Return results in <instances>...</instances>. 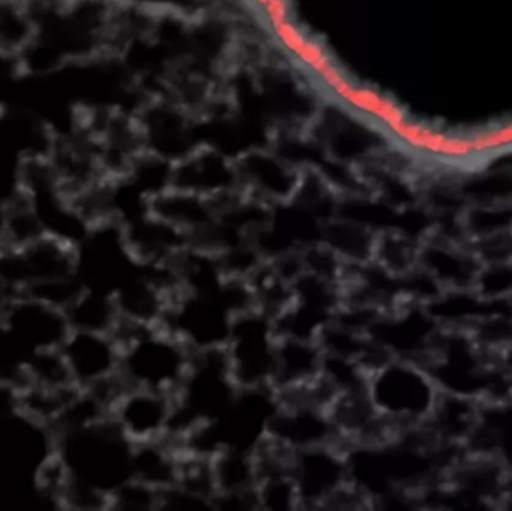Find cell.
Returning <instances> with one entry per match:
<instances>
[{"label": "cell", "mask_w": 512, "mask_h": 511, "mask_svg": "<svg viewBox=\"0 0 512 511\" xmlns=\"http://www.w3.org/2000/svg\"><path fill=\"white\" fill-rule=\"evenodd\" d=\"M0 323L29 353L60 348L71 333L65 311L27 294L12 297Z\"/></svg>", "instance_id": "obj_4"}, {"label": "cell", "mask_w": 512, "mask_h": 511, "mask_svg": "<svg viewBox=\"0 0 512 511\" xmlns=\"http://www.w3.org/2000/svg\"><path fill=\"white\" fill-rule=\"evenodd\" d=\"M6 248L20 249L44 236L45 228L35 203L24 192L15 191L6 198Z\"/></svg>", "instance_id": "obj_8"}, {"label": "cell", "mask_w": 512, "mask_h": 511, "mask_svg": "<svg viewBox=\"0 0 512 511\" xmlns=\"http://www.w3.org/2000/svg\"><path fill=\"white\" fill-rule=\"evenodd\" d=\"M174 416L176 395L126 387L111 407L110 422L129 446H147L165 437Z\"/></svg>", "instance_id": "obj_3"}, {"label": "cell", "mask_w": 512, "mask_h": 511, "mask_svg": "<svg viewBox=\"0 0 512 511\" xmlns=\"http://www.w3.org/2000/svg\"><path fill=\"white\" fill-rule=\"evenodd\" d=\"M78 390L80 387L77 386L69 389H45L24 384L20 387V416L51 431Z\"/></svg>", "instance_id": "obj_7"}, {"label": "cell", "mask_w": 512, "mask_h": 511, "mask_svg": "<svg viewBox=\"0 0 512 511\" xmlns=\"http://www.w3.org/2000/svg\"><path fill=\"white\" fill-rule=\"evenodd\" d=\"M20 414V387L0 381V422Z\"/></svg>", "instance_id": "obj_12"}, {"label": "cell", "mask_w": 512, "mask_h": 511, "mask_svg": "<svg viewBox=\"0 0 512 511\" xmlns=\"http://www.w3.org/2000/svg\"><path fill=\"white\" fill-rule=\"evenodd\" d=\"M78 276V246L45 233L20 249L0 252V285L21 294L41 282Z\"/></svg>", "instance_id": "obj_2"}, {"label": "cell", "mask_w": 512, "mask_h": 511, "mask_svg": "<svg viewBox=\"0 0 512 511\" xmlns=\"http://www.w3.org/2000/svg\"><path fill=\"white\" fill-rule=\"evenodd\" d=\"M71 330L111 333L119 321L113 294L84 287L74 302L65 309Z\"/></svg>", "instance_id": "obj_6"}, {"label": "cell", "mask_w": 512, "mask_h": 511, "mask_svg": "<svg viewBox=\"0 0 512 511\" xmlns=\"http://www.w3.org/2000/svg\"><path fill=\"white\" fill-rule=\"evenodd\" d=\"M84 284L81 282L80 276L75 278L56 279V281L41 282V284L32 285L27 288L24 293L27 296L35 297L41 302L48 303V305L56 306V308L65 311L75 297L81 293Z\"/></svg>", "instance_id": "obj_11"}, {"label": "cell", "mask_w": 512, "mask_h": 511, "mask_svg": "<svg viewBox=\"0 0 512 511\" xmlns=\"http://www.w3.org/2000/svg\"><path fill=\"white\" fill-rule=\"evenodd\" d=\"M29 351L0 323V381L21 387Z\"/></svg>", "instance_id": "obj_10"}, {"label": "cell", "mask_w": 512, "mask_h": 511, "mask_svg": "<svg viewBox=\"0 0 512 511\" xmlns=\"http://www.w3.org/2000/svg\"><path fill=\"white\" fill-rule=\"evenodd\" d=\"M364 390L376 416L391 422H420L433 413L438 401L432 378L406 362L376 366L364 380Z\"/></svg>", "instance_id": "obj_1"}, {"label": "cell", "mask_w": 512, "mask_h": 511, "mask_svg": "<svg viewBox=\"0 0 512 511\" xmlns=\"http://www.w3.org/2000/svg\"><path fill=\"white\" fill-rule=\"evenodd\" d=\"M24 384L45 389H69L77 386L60 348L30 353L24 366Z\"/></svg>", "instance_id": "obj_9"}, {"label": "cell", "mask_w": 512, "mask_h": 511, "mask_svg": "<svg viewBox=\"0 0 512 511\" xmlns=\"http://www.w3.org/2000/svg\"><path fill=\"white\" fill-rule=\"evenodd\" d=\"M6 248V204L0 198V252Z\"/></svg>", "instance_id": "obj_13"}, {"label": "cell", "mask_w": 512, "mask_h": 511, "mask_svg": "<svg viewBox=\"0 0 512 511\" xmlns=\"http://www.w3.org/2000/svg\"><path fill=\"white\" fill-rule=\"evenodd\" d=\"M60 350L74 383L80 389L95 386L119 374L122 351L111 333L71 330Z\"/></svg>", "instance_id": "obj_5"}]
</instances>
